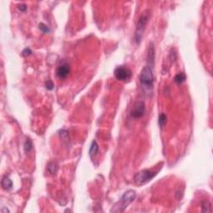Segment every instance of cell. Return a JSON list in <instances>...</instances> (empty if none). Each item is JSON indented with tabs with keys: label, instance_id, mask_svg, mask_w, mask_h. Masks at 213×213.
Returning a JSON list of instances; mask_svg holds the SVG:
<instances>
[{
	"label": "cell",
	"instance_id": "cell-1",
	"mask_svg": "<svg viewBox=\"0 0 213 213\" xmlns=\"http://www.w3.org/2000/svg\"><path fill=\"white\" fill-rule=\"evenodd\" d=\"M140 82L141 85V89L146 96L152 95L154 88V74L152 68L149 66H145L141 69L140 73Z\"/></svg>",
	"mask_w": 213,
	"mask_h": 213
},
{
	"label": "cell",
	"instance_id": "cell-2",
	"mask_svg": "<svg viewBox=\"0 0 213 213\" xmlns=\"http://www.w3.org/2000/svg\"><path fill=\"white\" fill-rule=\"evenodd\" d=\"M136 192L133 190H128L124 193L121 200L116 203L111 209V212H123L125 211L127 206L131 204L136 198Z\"/></svg>",
	"mask_w": 213,
	"mask_h": 213
},
{
	"label": "cell",
	"instance_id": "cell-3",
	"mask_svg": "<svg viewBox=\"0 0 213 213\" xmlns=\"http://www.w3.org/2000/svg\"><path fill=\"white\" fill-rule=\"evenodd\" d=\"M149 18H150V11L149 10L144 11L139 18V20L137 22V24L135 35H134V42L137 44H139L141 43L142 37H143V33L145 31L146 24L148 23Z\"/></svg>",
	"mask_w": 213,
	"mask_h": 213
},
{
	"label": "cell",
	"instance_id": "cell-4",
	"mask_svg": "<svg viewBox=\"0 0 213 213\" xmlns=\"http://www.w3.org/2000/svg\"><path fill=\"white\" fill-rule=\"evenodd\" d=\"M157 174V172H152L151 170H141L135 175L134 182L137 185L142 186L151 181Z\"/></svg>",
	"mask_w": 213,
	"mask_h": 213
},
{
	"label": "cell",
	"instance_id": "cell-5",
	"mask_svg": "<svg viewBox=\"0 0 213 213\" xmlns=\"http://www.w3.org/2000/svg\"><path fill=\"white\" fill-rule=\"evenodd\" d=\"M114 76L118 81L127 82L131 79L132 71L126 66H118L114 70Z\"/></svg>",
	"mask_w": 213,
	"mask_h": 213
},
{
	"label": "cell",
	"instance_id": "cell-6",
	"mask_svg": "<svg viewBox=\"0 0 213 213\" xmlns=\"http://www.w3.org/2000/svg\"><path fill=\"white\" fill-rule=\"evenodd\" d=\"M145 103L142 101H137L134 103L133 107L132 108L130 114L131 117L133 118H141L145 114Z\"/></svg>",
	"mask_w": 213,
	"mask_h": 213
},
{
	"label": "cell",
	"instance_id": "cell-7",
	"mask_svg": "<svg viewBox=\"0 0 213 213\" xmlns=\"http://www.w3.org/2000/svg\"><path fill=\"white\" fill-rule=\"evenodd\" d=\"M70 65L66 62L62 63L57 67L56 69V75L57 77L60 78V79H65L68 77L70 73Z\"/></svg>",
	"mask_w": 213,
	"mask_h": 213
},
{
	"label": "cell",
	"instance_id": "cell-8",
	"mask_svg": "<svg viewBox=\"0 0 213 213\" xmlns=\"http://www.w3.org/2000/svg\"><path fill=\"white\" fill-rule=\"evenodd\" d=\"M154 59H155V49L154 44L151 43L149 45L148 51H147V63H151L150 67L152 68L151 65L154 64Z\"/></svg>",
	"mask_w": 213,
	"mask_h": 213
},
{
	"label": "cell",
	"instance_id": "cell-9",
	"mask_svg": "<svg viewBox=\"0 0 213 213\" xmlns=\"http://www.w3.org/2000/svg\"><path fill=\"white\" fill-rule=\"evenodd\" d=\"M1 185H2L3 189L6 191H9L11 188H13V182H12V180L9 177H7V176H4L2 181H1Z\"/></svg>",
	"mask_w": 213,
	"mask_h": 213
},
{
	"label": "cell",
	"instance_id": "cell-10",
	"mask_svg": "<svg viewBox=\"0 0 213 213\" xmlns=\"http://www.w3.org/2000/svg\"><path fill=\"white\" fill-rule=\"evenodd\" d=\"M98 150H99V146H98V142H97L95 140H93V141H92V144H91V146H90L89 149L90 157H92V158H93V157H95L96 155L98 154Z\"/></svg>",
	"mask_w": 213,
	"mask_h": 213
},
{
	"label": "cell",
	"instance_id": "cell-11",
	"mask_svg": "<svg viewBox=\"0 0 213 213\" xmlns=\"http://www.w3.org/2000/svg\"><path fill=\"white\" fill-rule=\"evenodd\" d=\"M47 169L49 172V173L52 175H55L58 170V165L55 162H49V164L47 166Z\"/></svg>",
	"mask_w": 213,
	"mask_h": 213
},
{
	"label": "cell",
	"instance_id": "cell-12",
	"mask_svg": "<svg viewBox=\"0 0 213 213\" xmlns=\"http://www.w3.org/2000/svg\"><path fill=\"white\" fill-rule=\"evenodd\" d=\"M174 81L177 84H182L186 81V75L183 72H179L177 73L174 77Z\"/></svg>",
	"mask_w": 213,
	"mask_h": 213
},
{
	"label": "cell",
	"instance_id": "cell-13",
	"mask_svg": "<svg viewBox=\"0 0 213 213\" xmlns=\"http://www.w3.org/2000/svg\"><path fill=\"white\" fill-rule=\"evenodd\" d=\"M167 116L165 115V113H161L158 117V124H159V127L161 128H163L167 123Z\"/></svg>",
	"mask_w": 213,
	"mask_h": 213
},
{
	"label": "cell",
	"instance_id": "cell-14",
	"mask_svg": "<svg viewBox=\"0 0 213 213\" xmlns=\"http://www.w3.org/2000/svg\"><path fill=\"white\" fill-rule=\"evenodd\" d=\"M32 148H33V142L29 138H27L25 141V143H24V151L26 153H28L29 151H31Z\"/></svg>",
	"mask_w": 213,
	"mask_h": 213
},
{
	"label": "cell",
	"instance_id": "cell-15",
	"mask_svg": "<svg viewBox=\"0 0 213 213\" xmlns=\"http://www.w3.org/2000/svg\"><path fill=\"white\" fill-rule=\"evenodd\" d=\"M201 207H202L203 212H211V205L209 201H203L201 203Z\"/></svg>",
	"mask_w": 213,
	"mask_h": 213
},
{
	"label": "cell",
	"instance_id": "cell-16",
	"mask_svg": "<svg viewBox=\"0 0 213 213\" xmlns=\"http://www.w3.org/2000/svg\"><path fill=\"white\" fill-rule=\"evenodd\" d=\"M39 29H40L43 33H44V34H49V32H50V28H49L46 24H44V23H39Z\"/></svg>",
	"mask_w": 213,
	"mask_h": 213
},
{
	"label": "cell",
	"instance_id": "cell-17",
	"mask_svg": "<svg viewBox=\"0 0 213 213\" xmlns=\"http://www.w3.org/2000/svg\"><path fill=\"white\" fill-rule=\"evenodd\" d=\"M45 87L49 91H52V90L54 89V83L52 82L51 80H48L45 82Z\"/></svg>",
	"mask_w": 213,
	"mask_h": 213
},
{
	"label": "cell",
	"instance_id": "cell-18",
	"mask_svg": "<svg viewBox=\"0 0 213 213\" xmlns=\"http://www.w3.org/2000/svg\"><path fill=\"white\" fill-rule=\"evenodd\" d=\"M31 53H32L31 49H28V48L25 49L23 52H22V55H23V57H28V56H29V55H31Z\"/></svg>",
	"mask_w": 213,
	"mask_h": 213
},
{
	"label": "cell",
	"instance_id": "cell-19",
	"mask_svg": "<svg viewBox=\"0 0 213 213\" xmlns=\"http://www.w3.org/2000/svg\"><path fill=\"white\" fill-rule=\"evenodd\" d=\"M18 10H20L21 12H25V11H27V9H28V7H27V5L24 4V3H20V4H18Z\"/></svg>",
	"mask_w": 213,
	"mask_h": 213
},
{
	"label": "cell",
	"instance_id": "cell-20",
	"mask_svg": "<svg viewBox=\"0 0 213 213\" xmlns=\"http://www.w3.org/2000/svg\"><path fill=\"white\" fill-rule=\"evenodd\" d=\"M1 211H2V212H3V213L7 212V211H8V212H9V210H8V208H7V209H3V208H2V210H1Z\"/></svg>",
	"mask_w": 213,
	"mask_h": 213
}]
</instances>
